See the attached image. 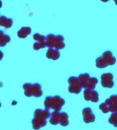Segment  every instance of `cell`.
<instances>
[{
	"mask_svg": "<svg viewBox=\"0 0 117 130\" xmlns=\"http://www.w3.org/2000/svg\"><path fill=\"white\" fill-rule=\"evenodd\" d=\"M68 92L72 94H79L81 92V84L78 79V77L72 76L68 78Z\"/></svg>",
	"mask_w": 117,
	"mask_h": 130,
	"instance_id": "obj_8",
	"label": "cell"
},
{
	"mask_svg": "<svg viewBox=\"0 0 117 130\" xmlns=\"http://www.w3.org/2000/svg\"><path fill=\"white\" fill-rule=\"evenodd\" d=\"M84 97L85 99V101H90L92 103H97L98 99H99V94L95 90L84 89Z\"/></svg>",
	"mask_w": 117,
	"mask_h": 130,
	"instance_id": "obj_11",
	"label": "cell"
},
{
	"mask_svg": "<svg viewBox=\"0 0 117 130\" xmlns=\"http://www.w3.org/2000/svg\"><path fill=\"white\" fill-rule=\"evenodd\" d=\"M116 63V58L113 56L112 52L110 50H106L102 53V55L96 58L95 64L97 66V68H105L107 66H111Z\"/></svg>",
	"mask_w": 117,
	"mask_h": 130,
	"instance_id": "obj_2",
	"label": "cell"
},
{
	"mask_svg": "<svg viewBox=\"0 0 117 130\" xmlns=\"http://www.w3.org/2000/svg\"><path fill=\"white\" fill-rule=\"evenodd\" d=\"M50 123L53 125L61 124L62 126L66 127L68 125V114L67 112H60V111L55 110L51 114Z\"/></svg>",
	"mask_w": 117,
	"mask_h": 130,
	"instance_id": "obj_5",
	"label": "cell"
},
{
	"mask_svg": "<svg viewBox=\"0 0 117 130\" xmlns=\"http://www.w3.org/2000/svg\"><path fill=\"white\" fill-rule=\"evenodd\" d=\"M83 115H84V121L85 123H91L95 120V115L93 114L90 107H84L83 109Z\"/></svg>",
	"mask_w": 117,
	"mask_h": 130,
	"instance_id": "obj_12",
	"label": "cell"
},
{
	"mask_svg": "<svg viewBox=\"0 0 117 130\" xmlns=\"http://www.w3.org/2000/svg\"><path fill=\"white\" fill-rule=\"evenodd\" d=\"M65 100L60 96H48L45 99V107L46 109H54L56 111H60L65 105Z\"/></svg>",
	"mask_w": 117,
	"mask_h": 130,
	"instance_id": "obj_1",
	"label": "cell"
},
{
	"mask_svg": "<svg viewBox=\"0 0 117 130\" xmlns=\"http://www.w3.org/2000/svg\"><path fill=\"white\" fill-rule=\"evenodd\" d=\"M101 85L104 88H112L114 86L113 81V74L112 73H104L101 75Z\"/></svg>",
	"mask_w": 117,
	"mask_h": 130,
	"instance_id": "obj_10",
	"label": "cell"
},
{
	"mask_svg": "<svg viewBox=\"0 0 117 130\" xmlns=\"http://www.w3.org/2000/svg\"><path fill=\"white\" fill-rule=\"evenodd\" d=\"M108 121L110 124H112L113 126L117 127V110L114 111V112H112V115L109 117Z\"/></svg>",
	"mask_w": 117,
	"mask_h": 130,
	"instance_id": "obj_18",
	"label": "cell"
},
{
	"mask_svg": "<svg viewBox=\"0 0 117 130\" xmlns=\"http://www.w3.org/2000/svg\"><path fill=\"white\" fill-rule=\"evenodd\" d=\"M78 79L80 81L81 87L84 89H89V90H94L96 84H97V78L95 77H90V75L88 73H83L78 76Z\"/></svg>",
	"mask_w": 117,
	"mask_h": 130,
	"instance_id": "obj_7",
	"label": "cell"
},
{
	"mask_svg": "<svg viewBox=\"0 0 117 130\" xmlns=\"http://www.w3.org/2000/svg\"><path fill=\"white\" fill-rule=\"evenodd\" d=\"M47 46L57 50L65 48V38L62 35L49 34L47 36Z\"/></svg>",
	"mask_w": 117,
	"mask_h": 130,
	"instance_id": "obj_3",
	"label": "cell"
},
{
	"mask_svg": "<svg viewBox=\"0 0 117 130\" xmlns=\"http://www.w3.org/2000/svg\"><path fill=\"white\" fill-rule=\"evenodd\" d=\"M0 25L3 28H11L13 25V21L11 18H7L5 16H1L0 18Z\"/></svg>",
	"mask_w": 117,
	"mask_h": 130,
	"instance_id": "obj_16",
	"label": "cell"
},
{
	"mask_svg": "<svg viewBox=\"0 0 117 130\" xmlns=\"http://www.w3.org/2000/svg\"><path fill=\"white\" fill-rule=\"evenodd\" d=\"M35 43H34L33 47L35 50H39L41 48H44L47 46V37L42 36L40 34H35L33 37Z\"/></svg>",
	"mask_w": 117,
	"mask_h": 130,
	"instance_id": "obj_9",
	"label": "cell"
},
{
	"mask_svg": "<svg viewBox=\"0 0 117 130\" xmlns=\"http://www.w3.org/2000/svg\"><path fill=\"white\" fill-rule=\"evenodd\" d=\"M30 34H31V28L30 27H22L17 32L18 38H20V39H25L26 37L29 36Z\"/></svg>",
	"mask_w": 117,
	"mask_h": 130,
	"instance_id": "obj_15",
	"label": "cell"
},
{
	"mask_svg": "<svg viewBox=\"0 0 117 130\" xmlns=\"http://www.w3.org/2000/svg\"><path fill=\"white\" fill-rule=\"evenodd\" d=\"M10 41H11V39H10V37L8 35H5L1 31L0 32V45L1 46H5Z\"/></svg>",
	"mask_w": 117,
	"mask_h": 130,
	"instance_id": "obj_17",
	"label": "cell"
},
{
	"mask_svg": "<svg viewBox=\"0 0 117 130\" xmlns=\"http://www.w3.org/2000/svg\"><path fill=\"white\" fill-rule=\"evenodd\" d=\"M46 56H47V58L52 59V60H57L61 56V53H60V51L57 50V49L49 48V50L46 53Z\"/></svg>",
	"mask_w": 117,
	"mask_h": 130,
	"instance_id": "obj_14",
	"label": "cell"
},
{
	"mask_svg": "<svg viewBox=\"0 0 117 130\" xmlns=\"http://www.w3.org/2000/svg\"><path fill=\"white\" fill-rule=\"evenodd\" d=\"M32 125H33V128L35 130H39V129H41L42 127H45V126L47 125V120L34 117L33 120H32Z\"/></svg>",
	"mask_w": 117,
	"mask_h": 130,
	"instance_id": "obj_13",
	"label": "cell"
},
{
	"mask_svg": "<svg viewBox=\"0 0 117 130\" xmlns=\"http://www.w3.org/2000/svg\"><path fill=\"white\" fill-rule=\"evenodd\" d=\"M99 109L103 113H107L109 111L114 112L117 110V94L113 95L110 98H108L104 103L100 104Z\"/></svg>",
	"mask_w": 117,
	"mask_h": 130,
	"instance_id": "obj_6",
	"label": "cell"
},
{
	"mask_svg": "<svg viewBox=\"0 0 117 130\" xmlns=\"http://www.w3.org/2000/svg\"><path fill=\"white\" fill-rule=\"evenodd\" d=\"M23 89H24V94L26 97H36L40 98L43 95L42 87L40 84L38 83H25L23 85Z\"/></svg>",
	"mask_w": 117,
	"mask_h": 130,
	"instance_id": "obj_4",
	"label": "cell"
}]
</instances>
